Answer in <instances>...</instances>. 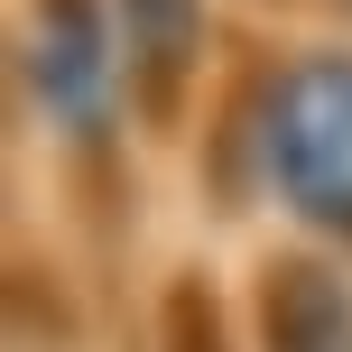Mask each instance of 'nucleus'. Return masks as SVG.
<instances>
[{"mask_svg": "<svg viewBox=\"0 0 352 352\" xmlns=\"http://www.w3.org/2000/svg\"><path fill=\"white\" fill-rule=\"evenodd\" d=\"M47 93H65L74 121H102V56H93L84 19H65V28L47 37Z\"/></svg>", "mask_w": 352, "mask_h": 352, "instance_id": "f03ea898", "label": "nucleus"}, {"mask_svg": "<svg viewBox=\"0 0 352 352\" xmlns=\"http://www.w3.org/2000/svg\"><path fill=\"white\" fill-rule=\"evenodd\" d=\"M278 121H287L278 130V167H287V186L306 195V213L352 223V74L343 65L297 74Z\"/></svg>", "mask_w": 352, "mask_h": 352, "instance_id": "f257e3e1", "label": "nucleus"}]
</instances>
